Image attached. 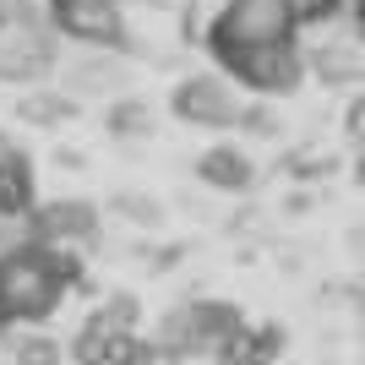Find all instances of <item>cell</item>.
<instances>
[{
  "label": "cell",
  "instance_id": "e0dca14e",
  "mask_svg": "<svg viewBox=\"0 0 365 365\" xmlns=\"http://www.w3.org/2000/svg\"><path fill=\"white\" fill-rule=\"evenodd\" d=\"M33 240V213H0V257H11Z\"/></svg>",
  "mask_w": 365,
  "mask_h": 365
},
{
  "label": "cell",
  "instance_id": "4fadbf2b",
  "mask_svg": "<svg viewBox=\"0 0 365 365\" xmlns=\"http://www.w3.org/2000/svg\"><path fill=\"white\" fill-rule=\"evenodd\" d=\"M66 76H71L66 93H71L76 104H82V98H104V93H115L125 82V61H120V55H109V49H93V55H82Z\"/></svg>",
  "mask_w": 365,
  "mask_h": 365
},
{
  "label": "cell",
  "instance_id": "3957f363",
  "mask_svg": "<svg viewBox=\"0 0 365 365\" xmlns=\"http://www.w3.org/2000/svg\"><path fill=\"white\" fill-rule=\"evenodd\" d=\"M240 327H245L240 305H229V300H185V305H175V311L158 322L153 354L169 360V365L197 360V354H218Z\"/></svg>",
  "mask_w": 365,
  "mask_h": 365
},
{
  "label": "cell",
  "instance_id": "277c9868",
  "mask_svg": "<svg viewBox=\"0 0 365 365\" xmlns=\"http://www.w3.org/2000/svg\"><path fill=\"white\" fill-rule=\"evenodd\" d=\"M218 55V66H224L235 82H240L245 93H257L262 104L267 98H289L294 88L305 82V49L300 44H262V49H229V44H207Z\"/></svg>",
  "mask_w": 365,
  "mask_h": 365
},
{
  "label": "cell",
  "instance_id": "6da1fadb",
  "mask_svg": "<svg viewBox=\"0 0 365 365\" xmlns=\"http://www.w3.org/2000/svg\"><path fill=\"white\" fill-rule=\"evenodd\" d=\"M82 284V257L28 240L22 251L0 257V305L11 322H49L66 294Z\"/></svg>",
  "mask_w": 365,
  "mask_h": 365
},
{
  "label": "cell",
  "instance_id": "7402d4cb",
  "mask_svg": "<svg viewBox=\"0 0 365 365\" xmlns=\"http://www.w3.org/2000/svg\"><path fill=\"white\" fill-rule=\"evenodd\" d=\"M349 175H354V185L365 191V148H354V169H349Z\"/></svg>",
  "mask_w": 365,
  "mask_h": 365
},
{
  "label": "cell",
  "instance_id": "ffe728a7",
  "mask_svg": "<svg viewBox=\"0 0 365 365\" xmlns=\"http://www.w3.org/2000/svg\"><path fill=\"white\" fill-rule=\"evenodd\" d=\"M289 6H294V16H300V28H311V22H327L344 0H289Z\"/></svg>",
  "mask_w": 365,
  "mask_h": 365
},
{
  "label": "cell",
  "instance_id": "2e32d148",
  "mask_svg": "<svg viewBox=\"0 0 365 365\" xmlns=\"http://www.w3.org/2000/svg\"><path fill=\"white\" fill-rule=\"evenodd\" d=\"M71 354H61V344L44 333H33V338H16V365H66Z\"/></svg>",
  "mask_w": 365,
  "mask_h": 365
},
{
  "label": "cell",
  "instance_id": "7a4b0ae2",
  "mask_svg": "<svg viewBox=\"0 0 365 365\" xmlns=\"http://www.w3.org/2000/svg\"><path fill=\"white\" fill-rule=\"evenodd\" d=\"M137 317H142L137 294H125V289L109 294V300L76 327L71 349H66L71 365H153L158 354H153V344H142Z\"/></svg>",
  "mask_w": 365,
  "mask_h": 365
},
{
  "label": "cell",
  "instance_id": "ac0fdd59",
  "mask_svg": "<svg viewBox=\"0 0 365 365\" xmlns=\"http://www.w3.org/2000/svg\"><path fill=\"white\" fill-rule=\"evenodd\" d=\"M115 213H125L131 224H164V207L153 197H137V191H120V197H115Z\"/></svg>",
  "mask_w": 365,
  "mask_h": 365
},
{
  "label": "cell",
  "instance_id": "9a60e30c",
  "mask_svg": "<svg viewBox=\"0 0 365 365\" xmlns=\"http://www.w3.org/2000/svg\"><path fill=\"white\" fill-rule=\"evenodd\" d=\"M104 131L115 142H125V148H131V142H148L153 137V104L148 98H115V104L104 109Z\"/></svg>",
  "mask_w": 365,
  "mask_h": 365
},
{
  "label": "cell",
  "instance_id": "603a6c76",
  "mask_svg": "<svg viewBox=\"0 0 365 365\" xmlns=\"http://www.w3.org/2000/svg\"><path fill=\"white\" fill-rule=\"evenodd\" d=\"M6 327H11V317H6V305H0V333H6Z\"/></svg>",
  "mask_w": 365,
  "mask_h": 365
},
{
  "label": "cell",
  "instance_id": "30bf717a",
  "mask_svg": "<svg viewBox=\"0 0 365 365\" xmlns=\"http://www.w3.org/2000/svg\"><path fill=\"white\" fill-rule=\"evenodd\" d=\"M197 180L207 191H229V197H245L251 185H257V164H251V153L235 148V142H213V148L197 158Z\"/></svg>",
  "mask_w": 365,
  "mask_h": 365
},
{
  "label": "cell",
  "instance_id": "cb8c5ba5",
  "mask_svg": "<svg viewBox=\"0 0 365 365\" xmlns=\"http://www.w3.org/2000/svg\"><path fill=\"white\" fill-rule=\"evenodd\" d=\"M6 148H11V137H6V131H0V153H6Z\"/></svg>",
  "mask_w": 365,
  "mask_h": 365
},
{
  "label": "cell",
  "instance_id": "5b68a950",
  "mask_svg": "<svg viewBox=\"0 0 365 365\" xmlns=\"http://www.w3.org/2000/svg\"><path fill=\"white\" fill-rule=\"evenodd\" d=\"M300 16L289 0H229L213 16L207 44H229V49H262V44H294Z\"/></svg>",
  "mask_w": 365,
  "mask_h": 365
},
{
  "label": "cell",
  "instance_id": "d6986e66",
  "mask_svg": "<svg viewBox=\"0 0 365 365\" xmlns=\"http://www.w3.org/2000/svg\"><path fill=\"white\" fill-rule=\"evenodd\" d=\"M240 125L251 131V137H273V131H278V115L267 104H245L240 109Z\"/></svg>",
  "mask_w": 365,
  "mask_h": 365
},
{
  "label": "cell",
  "instance_id": "8fae6325",
  "mask_svg": "<svg viewBox=\"0 0 365 365\" xmlns=\"http://www.w3.org/2000/svg\"><path fill=\"white\" fill-rule=\"evenodd\" d=\"M311 76L322 88H365V49L349 44V38H333V44H317L305 55Z\"/></svg>",
  "mask_w": 365,
  "mask_h": 365
},
{
  "label": "cell",
  "instance_id": "8992f818",
  "mask_svg": "<svg viewBox=\"0 0 365 365\" xmlns=\"http://www.w3.org/2000/svg\"><path fill=\"white\" fill-rule=\"evenodd\" d=\"M49 28L76 38L82 49H109V55L131 49L120 0H49Z\"/></svg>",
  "mask_w": 365,
  "mask_h": 365
},
{
  "label": "cell",
  "instance_id": "7c38bea8",
  "mask_svg": "<svg viewBox=\"0 0 365 365\" xmlns=\"http://www.w3.org/2000/svg\"><path fill=\"white\" fill-rule=\"evenodd\" d=\"M278 354H284V327H278V322H262V327L245 322L213 360L218 365H278Z\"/></svg>",
  "mask_w": 365,
  "mask_h": 365
},
{
  "label": "cell",
  "instance_id": "52a82bcc",
  "mask_svg": "<svg viewBox=\"0 0 365 365\" xmlns=\"http://www.w3.org/2000/svg\"><path fill=\"white\" fill-rule=\"evenodd\" d=\"M169 109H175V120L197 125V131H224V125H240V98H235V88H229L224 76L213 71H191L175 82V93H169Z\"/></svg>",
  "mask_w": 365,
  "mask_h": 365
},
{
  "label": "cell",
  "instance_id": "44dd1931",
  "mask_svg": "<svg viewBox=\"0 0 365 365\" xmlns=\"http://www.w3.org/2000/svg\"><path fill=\"white\" fill-rule=\"evenodd\" d=\"M349 137H354V148H365V93L349 104Z\"/></svg>",
  "mask_w": 365,
  "mask_h": 365
},
{
  "label": "cell",
  "instance_id": "5bb4252c",
  "mask_svg": "<svg viewBox=\"0 0 365 365\" xmlns=\"http://www.w3.org/2000/svg\"><path fill=\"white\" fill-rule=\"evenodd\" d=\"M76 98L66 88H38V93H22L16 98V120L22 125H44V131H55V125H66V120H76Z\"/></svg>",
  "mask_w": 365,
  "mask_h": 365
},
{
  "label": "cell",
  "instance_id": "9c48e42d",
  "mask_svg": "<svg viewBox=\"0 0 365 365\" xmlns=\"http://www.w3.org/2000/svg\"><path fill=\"white\" fill-rule=\"evenodd\" d=\"M55 38L49 28H11L0 38V82H44L55 71Z\"/></svg>",
  "mask_w": 365,
  "mask_h": 365
},
{
  "label": "cell",
  "instance_id": "d4e9b609",
  "mask_svg": "<svg viewBox=\"0 0 365 365\" xmlns=\"http://www.w3.org/2000/svg\"><path fill=\"white\" fill-rule=\"evenodd\" d=\"M354 6H360V16H365V0H354Z\"/></svg>",
  "mask_w": 365,
  "mask_h": 365
},
{
  "label": "cell",
  "instance_id": "ba28073f",
  "mask_svg": "<svg viewBox=\"0 0 365 365\" xmlns=\"http://www.w3.org/2000/svg\"><path fill=\"white\" fill-rule=\"evenodd\" d=\"M33 240L55 245V251H82L98 240V207L82 197L44 202V207H33Z\"/></svg>",
  "mask_w": 365,
  "mask_h": 365
}]
</instances>
